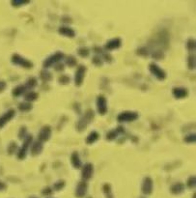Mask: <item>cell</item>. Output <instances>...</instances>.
<instances>
[{
    "mask_svg": "<svg viewBox=\"0 0 196 198\" xmlns=\"http://www.w3.org/2000/svg\"><path fill=\"white\" fill-rule=\"evenodd\" d=\"M149 70L151 71V73L154 75L156 77H158V79H163L165 78V73L161 70L158 65L156 64H151L149 66Z\"/></svg>",
    "mask_w": 196,
    "mask_h": 198,
    "instance_id": "1",
    "label": "cell"
},
{
    "mask_svg": "<svg viewBox=\"0 0 196 198\" xmlns=\"http://www.w3.org/2000/svg\"><path fill=\"white\" fill-rule=\"evenodd\" d=\"M153 191V181L151 178H145L142 184V192L146 195L151 194Z\"/></svg>",
    "mask_w": 196,
    "mask_h": 198,
    "instance_id": "2",
    "label": "cell"
},
{
    "mask_svg": "<svg viewBox=\"0 0 196 198\" xmlns=\"http://www.w3.org/2000/svg\"><path fill=\"white\" fill-rule=\"evenodd\" d=\"M87 188H88V186H87L86 183H85V182H80L78 185V187H76V191H75L76 197H78V198L84 197L85 195H86Z\"/></svg>",
    "mask_w": 196,
    "mask_h": 198,
    "instance_id": "3",
    "label": "cell"
},
{
    "mask_svg": "<svg viewBox=\"0 0 196 198\" xmlns=\"http://www.w3.org/2000/svg\"><path fill=\"white\" fill-rule=\"evenodd\" d=\"M13 62L16 65H20V66H23V67L25 68H30L31 66H32V63L29 62L28 60L26 59H24L22 58L21 56L18 55V54H16L13 56Z\"/></svg>",
    "mask_w": 196,
    "mask_h": 198,
    "instance_id": "4",
    "label": "cell"
},
{
    "mask_svg": "<svg viewBox=\"0 0 196 198\" xmlns=\"http://www.w3.org/2000/svg\"><path fill=\"white\" fill-rule=\"evenodd\" d=\"M63 57H64V54L61 53V52L55 53L54 55H52L51 57H49V58L47 59V61L45 62L44 66H45L46 68H48L49 66H51L53 63H56V62H58V61H60V60L63 58Z\"/></svg>",
    "mask_w": 196,
    "mask_h": 198,
    "instance_id": "5",
    "label": "cell"
},
{
    "mask_svg": "<svg viewBox=\"0 0 196 198\" xmlns=\"http://www.w3.org/2000/svg\"><path fill=\"white\" fill-rule=\"evenodd\" d=\"M86 69L84 68V66H80L78 68V70L76 71V76H75V82H76V85H80L82 83V80L84 77V73Z\"/></svg>",
    "mask_w": 196,
    "mask_h": 198,
    "instance_id": "6",
    "label": "cell"
},
{
    "mask_svg": "<svg viewBox=\"0 0 196 198\" xmlns=\"http://www.w3.org/2000/svg\"><path fill=\"white\" fill-rule=\"evenodd\" d=\"M93 174V166L91 164H86L82 171V178L85 180H89Z\"/></svg>",
    "mask_w": 196,
    "mask_h": 198,
    "instance_id": "7",
    "label": "cell"
},
{
    "mask_svg": "<svg viewBox=\"0 0 196 198\" xmlns=\"http://www.w3.org/2000/svg\"><path fill=\"white\" fill-rule=\"evenodd\" d=\"M184 189H185V187L183 184L181 183H177L175 185H173L171 187V188H170V191H171V192L173 194H180L184 191Z\"/></svg>",
    "mask_w": 196,
    "mask_h": 198,
    "instance_id": "8",
    "label": "cell"
},
{
    "mask_svg": "<svg viewBox=\"0 0 196 198\" xmlns=\"http://www.w3.org/2000/svg\"><path fill=\"white\" fill-rule=\"evenodd\" d=\"M121 46V40L118 39V38H115L111 41H109V42L107 43L106 45V47L108 49H114V48H117Z\"/></svg>",
    "mask_w": 196,
    "mask_h": 198,
    "instance_id": "9",
    "label": "cell"
},
{
    "mask_svg": "<svg viewBox=\"0 0 196 198\" xmlns=\"http://www.w3.org/2000/svg\"><path fill=\"white\" fill-rule=\"evenodd\" d=\"M136 117H137L136 116V114H133V113H131V112H125L121 115L120 117H118V119H120L122 121H126V120L131 121V120L135 119Z\"/></svg>",
    "mask_w": 196,
    "mask_h": 198,
    "instance_id": "10",
    "label": "cell"
},
{
    "mask_svg": "<svg viewBox=\"0 0 196 198\" xmlns=\"http://www.w3.org/2000/svg\"><path fill=\"white\" fill-rule=\"evenodd\" d=\"M59 32H60L62 35H65L67 37H74V31L69 27H61Z\"/></svg>",
    "mask_w": 196,
    "mask_h": 198,
    "instance_id": "11",
    "label": "cell"
},
{
    "mask_svg": "<svg viewBox=\"0 0 196 198\" xmlns=\"http://www.w3.org/2000/svg\"><path fill=\"white\" fill-rule=\"evenodd\" d=\"M13 116H14V110H10V111L8 112L7 114H5V115H4V118L2 117L1 119H0V124H1V125H0V127L2 126V124L4 125V124L7 122V121H6L7 119H10V117L12 118Z\"/></svg>",
    "mask_w": 196,
    "mask_h": 198,
    "instance_id": "12",
    "label": "cell"
},
{
    "mask_svg": "<svg viewBox=\"0 0 196 198\" xmlns=\"http://www.w3.org/2000/svg\"><path fill=\"white\" fill-rule=\"evenodd\" d=\"M98 104L99 105V109H100V112L101 110V107H104V109L106 110V106H105V100L103 98V97H100L99 98V100H98Z\"/></svg>",
    "mask_w": 196,
    "mask_h": 198,
    "instance_id": "13",
    "label": "cell"
},
{
    "mask_svg": "<svg viewBox=\"0 0 196 198\" xmlns=\"http://www.w3.org/2000/svg\"><path fill=\"white\" fill-rule=\"evenodd\" d=\"M64 186H65V183L63 182V181H60V182H58L57 184L54 185V188L56 189V191H60V189L63 188Z\"/></svg>",
    "mask_w": 196,
    "mask_h": 198,
    "instance_id": "14",
    "label": "cell"
},
{
    "mask_svg": "<svg viewBox=\"0 0 196 198\" xmlns=\"http://www.w3.org/2000/svg\"><path fill=\"white\" fill-rule=\"evenodd\" d=\"M187 186H189V187H193L195 186V179H194V177H191L190 179H189V181H187Z\"/></svg>",
    "mask_w": 196,
    "mask_h": 198,
    "instance_id": "15",
    "label": "cell"
},
{
    "mask_svg": "<svg viewBox=\"0 0 196 198\" xmlns=\"http://www.w3.org/2000/svg\"><path fill=\"white\" fill-rule=\"evenodd\" d=\"M51 189H50L49 187H46L44 191H42V194L44 195H49V194H51Z\"/></svg>",
    "mask_w": 196,
    "mask_h": 198,
    "instance_id": "16",
    "label": "cell"
},
{
    "mask_svg": "<svg viewBox=\"0 0 196 198\" xmlns=\"http://www.w3.org/2000/svg\"><path fill=\"white\" fill-rule=\"evenodd\" d=\"M191 46L190 47V49H191V51H192V49H194V41L193 40H189V42H187V46Z\"/></svg>",
    "mask_w": 196,
    "mask_h": 198,
    "instance_id": "17",
    "label": "cell"
},
{
    "mask_svg": "<svg viewBox=\"0 0 196 198\" xmlns=\"http://www.w3.org/2000/svg\"><path fill=\"white\" fill-rule=\"evenodd\" d=\"M1 188H5V186L2 183H0V189H1Z\"/></svg>",
    "mask_w": 196,
    "mask_h": 198,
    "instance_id": "18",
    "label": "cell"
},
{
    "mask_svg": "<svg viewBox=\"0 0 196 198\" xmlns=\"http://www.w3.org/2000/svg\"><path fill=\"white\" fill-rule=\"evenodd\" d=\"M30 198H38V197H30Z\"/></svg>",
    "mask_w": 196,
    "mask_h": 198,
    "instance_id": "19",
    "label": "cell"
},
{
    "mask_svg": "<svg viewBox=\"0 0 196 198\" xmlns=\"http://www.w3.org/2000/svg\"><path fill=\"white\" fill-rule=\"evenodd\" d=\"M89 198H91V197H89Z\"/></svg>",
    "mask_w": 196,
    "mask_h": 198,
    "instance_id": "20",
    "label": "cell"
}]
</instances>
